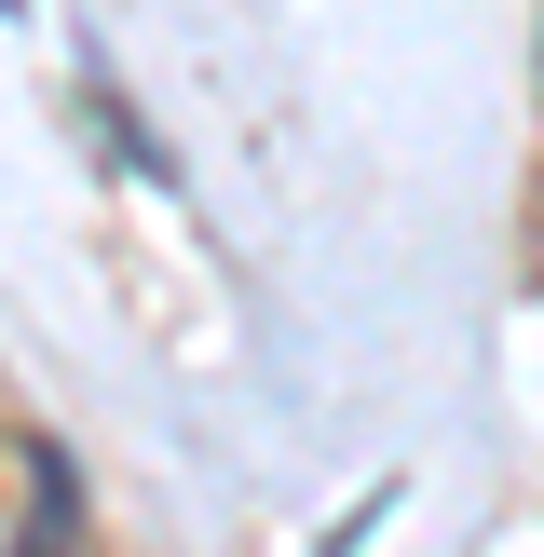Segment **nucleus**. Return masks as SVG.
Here are the masks:
<instances>
[{
  "instance_id": "obj_1",
  "label": "nucleus",
  "mask_w": 544,
  "mask_h": 557,
  "mask_svg": "<svg viewBox=\"0 0 544 557\" xmlns=\"http://www.w3.org/2000/svg\"><path fill=\"white\" fill-rule=\"evenodd\" d=\"M14 476H27V531H14V557H69V531H82L69 449H14Z\"/></svg>"
}]
</instances>
